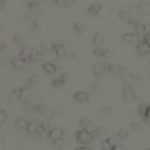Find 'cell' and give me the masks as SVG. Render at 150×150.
Listing matches in <instances>:
<instances>
[{
  "instance_id": "6da1fadb",
  "label": "cell",
  "mask_w": 150,
  "mask_h": 150,
  "mask_svg": "<svg viewBox=\"0 0 150 150\" xmlns=\"http://www.w3.org/2000/svg\"><path fill=\"white\" fill-rule=\"evenodd\" d=\"M31 60L25 57V56H21V55H17L12 57L9 60V66L13 69L14 70H17V71H22V70H25L30 67L31 64Z\"/></svg>"
},
{
  "instance_id": "7a4b0ae2",
  "label": "cell",
  "mask_w": 150,
  "mask_h": 150,
  "mask_svg": "<svg viewBox=\"0 0 150 150\" xmlns=\"http://www.w3.org/2000/svg\"><path fill=\"white\" fill-rule=\"evenodd\" d=\"M117 15H118V18L125 23L126 25L131 26L132 28L140 22L136 18H134L133 14H132V12H131L130 9L126 8H120L118 11V12H117Z\"/></svg>"
},
{
  "instance_id": "3957f363",
  "label": "cell",
  "mask_w": 150,
  "mask_h": 150,
  "mask_svg": "<svg viewBox=\"0 0 150 150\" xmlns=\"http://www.w3.org/2000/svg\"><path fill=\"white\" fill-rule=\"evenodd\" d=\"M75 139L80 144L88 145L91 144L94 139H95V135H94L92 130L86 129H80L75 133Z\"/></svg>"
},
{
  "instance_id": "277c9868",
  "label": "cell",
  "mask_w": 150,
  "mask_h": 150,
  "mask_svg": "<svg viewBox=\"0 0 150 150\" xmlns=\"http://www.w3.org/2000/svg\"><path fill=\"white\" fill-rule=\"evenodd\" d=\"M11 96L14 100L23 102H28L31 98V89L30 86H20L14 88L11 92Z\"/></svg>"
},
{
  "instance_id": "5b68a950",
  "label": "cell",
  "mask_w": 150,
  "mask_h": 150,
  "mask_svg": "<svg viewBox=\"0 0 150 150\" xmlns=\"http://www.w3.org/2000/svg\"><path fill=\"white\" fill-rule=\"evenodd\" d=\"M50 49L53 52V54L59 59L66 58L68 56V51L66 49V46L59 42H52L50 44Z\"/></svg>"
},
{
  "instance_id": "8992f818",
  "label": "cell",
  "mask_w": 150,
  "mask_h": 150,
  "mask_svg": "<svg viewBox=\"0 0 150 150\" xmlns=\"http://www.w3.org/2000/svg\"><path fill=\"white\" fill-rule=\"evenodd\" d=\"M92 54L93 56H95L97 58H102V59H106V58H111L114 53L112 51H111L109 48L104 46H98V47H93L92 49Z\"/></svg>"
},
{
  "instance_id": "52a82bcc",
  "label": "cell",
  "mask_w": 150,
  "mask_h": 150,
  "mask_svg": "<svg viewBox=\"0 0 150 150\" xmlns=\"http://www.w3.org/2000/svg\"><path fill=\"white\" fill-rule=\"evenodd\" d=\"M45 57V51L41 47H32L30 48L28 58L31 62H41Z\"/></svg>"
},
{
  "instance_id": "ba28073f",
  "label": "cell",
  "mask_w": 150,
  "mask_h": 150,
  "mask_svg": "<svg viewBox=\"0 0 150 150\" xmlns=\"http://www.w3.org/2000/svg\"><path fill=\"white\" fill-rule=\"evenodd\" d=\"M122 95L126 101H134L137 100V94H136L134 88H133V84H129V83H125L123 88H122Z\"/></svg>"
},
{
  "instance_id": "9c48e42d",
  "label": "cell",
  "mask_w": 150,
  "mask_h": 150,
  "mask_svg": "<svg viewBox=\"0 0 150 150\" xmlns=\"http://www.w3.org/2000/svg\"><path fill=\"white\" fill-rule=\"evenodd\" d=\"M131 8L134 9L141 15H149L150 14V2L147 1H139L131 6Z\"/></svg>"
},
{
  "instance_id": "30bf717a",
  "label": "cell",
  "mask_w": 150,
  "mask_h": 150,
  "mask_svg": "<svg viewBox=\"0 0 150 150\" xmlns=\"http://www.w3.org/2000/svg\"><path fill=\"white\" fill-rule=\"evenodd\" d=\"M47 138L50 140V142H53L57 139H61L65 137V131L64 129L58 126H54L50 129L49 132L47 133Z\"/></svg>"
},
{
  "instance_id": "8fae6325",
  "label": "cell",
  "mask_w": 150,
  "mask_h": 150,
  "mask_svg": "<svg viewBox=\"0 0 150 150\" xmlns=\"http://www.w3.org/2000/svg\"><path fill=\"white\" fill-rule=\"evenodd\" d=\"M92 72L96 77H101L102 75L109 74V64L95 63L92 66Z\"/></svg>"
},
{
  "instance_id": "7c38bea8",
  "label": "cell",
  "mask_w": 150,
  "mask_h": 150,
  "mask_svg": "<svg viewBox=\"0 0 150 150\" xmlns=\"http://www.w3.org/2000/svg\"><path fill=\"white\" fill-rule=\"evenodd\" d=\"M103 8V5L100 1H94L91 4H89L86 8V12L88 15L91 17H97L100 14Z\"/></svg>"
},
{
  "instance_id": "4fadbf2b",
  "label": "cell",
  "mask_w": 150,
  "mask_h": 150,
  "mask_svg": "<svg viewBox=\"0 0 150 150\" xmlns=\"http://www.w3.org/2000/svg\"><path fill=\"white\" fill-rule=\"evenodd\" d=\"M90 98V92L86 90H78L72 94V100L79 103V104H84Z\"/></svg>"
},
{
  "instance_id": "5bb4252c",
  "label": "cell",
  "mask_w": 150,
  "mask_h": 150,
  "mask_svg": "<svg viewBox=\"0 0 150 150\" xmlns=\"http://www.w3.org/2000/svg\"><path fill=\"white\" fill-rule=\"evenodd\" d=\"M140 38L139 36L136 34L134 31H131V32H126L124 33L123 35L121 36V40L124 42L126 44H134L136 43L137 44L138 42L140 41Z\"/></svg>"
},
{
  "instance_id": "9a60e30c",
  "label": "cell",
  "mask_w": 150,
  "mask_h": 150,
  "mask_svg": "<svg viewBox=\"0 0 150 150\" xmlns=\"http://www.w3.org/2000/svg\"><path fill=\"white\" fill-rule=\"evenodd\" d=\"M136 54L140 56H146L150 54V45L141 40L135 47Z\"/></svg>"
},
{
  "instance_id": "2e32d148",
  "label": "cell",
  "mask_w": 150,
  "mask_h": 150,
  "mask_svg": "<svg viewBox=\"0 0 150 150\" xmlns=\"http://www.w3.org/2000/svg\"><path fill=\"white\" fill-rule=\"evenodd\" d=\"M40 68L47 75H54L58 70L57 65L54 62H51V61L42 62V64L40 65Z\"/></svg>"
},
{
  "instance_id": "e0dca14e",
  "label": "cell",
  "mask_w": 150,
  "mask_h": 150,
  "mask_svg": "<svg viewBox=\"0 0 150 150\" xmlns=\"http://www.w3.org/2000/svg\"><path fill=\"white\" fill-rule=\"evenodd\" d=\"M69 79V74L66 72H62L61 74H59L58 76H56L55 78H54L51 81V84L52 86H54L55 88H59L61 86H63L64 84L67 83Z\"/></svg>"
},
{
  "instance_id": "ac0fdd59",
  "label": "cell",
  "mask_w": 150,
  "mask_h": 150,
  "mask_svg": "<svg viewBox=\"0 0 150 150\" xmlns=\"http://www.w3.org/2000/svg\"><path fill=\"white\" fill-rule=\"evenodd\" d=\"M104 40L105 37L104 34L101 31H96L92 35L91 38V43L93 47H98V46H104Z\"/></svg>"
},
{
  "instance_id": "d6986e66",
  "label": "cell",
  "mask_w": 150,
  "mask_h": 150,
  "mask_svg": "<svg viewBox=\"0 0 150 150\" xmlns=\"http://www.w3.org/2000/svg\"><path fill=\"white\" fill-rule=\"evenodd\" d=\"M30 121H28L25 117H18L14 122V127L19 130H25L26 131L29 128Z\"/></svg>"
},
{
  "instance_id": "ffe728a7",
  "label": "cell",
  "mask_w": 150,
  "mask_h": 150,
  "mask_svg": "<svg viewBox=\"0 0 150 150\" xmlns=\"http://www.w3.org/2000/svg\"><path fill=\"white\" fill-rule=\"evenodd\" d=\"M52 128L51 126H49V124L45 121H41L39 123V127H38L37 131H36V135L37 136H43V135H47V133L49 132L50 129Z\"/></svg>"
},
{
  "instance_id": "44dd1931",
  "label": "cell",
  "mask_w": 150,
  "mask_h": 150,
  "mask_svg": "<svg viewBox=\"0 0 150 150\" xmlns=\"http://www.w3.org/2000/svg\"><path fill=\"white\" fill-rule=\"evenodd\" d=\"M71 28H72L73 32L78 36L83 35L84 31H86V26H84L83 23L80 21H74L71 25Z\"/></svg>"
},
{
  "instance_id": "7402d4cb",
  "label": "cell",
  "mask_w": 150,
  "mask_h": 150,
  "mask_svg": "<svg viewBox=\"0 0 150 150\" xmlns=\"http://www.w3.org/2000/svg\"><path fill=\"white\" fill-rule=\"evenodd\" d=\"M75 0H59V1L54 3L56 8H62V9H68L73 7L75 5Z\"/></svg>"
},
{
  "instance_id": "603a6c76",
  "label": "cell",
  "mask_w": 150,
  "mask_h": 150,
  "mask_svg": "<svg viewBox=\"0 0 150 150\" xmlns=\"http://www.w3.org/2000/svg\"><path fill=\"white\" fill-rule=\"evenodd\" d=\"M115 144L116 143L115 142L114 138H112V137H107L101 142L100 149L101 150H112Z\"/></svg>"
},
{
  "instance_id": "cb8c5ba5",
  "label": "cell",
  "mask_w": 150,
  "mask_h": 150,
  "mask_svg": "<svg viewBox=\"0 0 150 150\" xmlns=\"http://www.w3.org/2000/svg\"><path fill=\"white\" fill-rule=\"evenodd\" d=\"M79 125L81 127V129H86L91 130L92 128H94V123L91 119H89L88 117H82L79 120Z\"/></svg>"
},
{
  "instance_id": "d4e9b609",
  "label": "cell",
  "mask_w": 150,
  "mask_h": 150,
  "mask_svg": "<svg viewBox=\"0 0 150 150\" xmlns=\"http://www.w3.org/2000/svg\"><path fill=\"white\" fill-rule=\"evenodd\" d=\"M26 7L30 11H37L41 8V1L40 0H29L26 2Z\"/></svg>"
},
{
  "instance_id": "484cf974",
  "label": "cell",
  "mask_w": 150,
  "mask_h": 150,
  "mask_svg": "<svg viewBox=\"0 0 150 150\" xmlns=\"http://www.w3.org/2000/svg\"><path fill=\"white\" fill-rule=\"evenodd\" d=\"M12 40H13V42L17 46L21 47V48H22V47H25V38H23L21 34H18V33L14 34L12 36Z\"/></svg>"
},
{
  "instance_id": "4316f807",
  "label": "cell",
  "mask_w": 150,
  "mask_h": 150,
  "mask_svg": "<svg viewBox=\"0 0 150 150\" xmlns=\"http://www.w3.org/2000/svg\"><path fill=\"white\" fill-rule=\"evenodd\" d=\"M27 86H36L40 83V76L37 74L30 75L27 79Z\"/></svg>"
},
{
  "instance_id": "83f0119b",
  "label": "cell",
  "mask_w": 150,
  "mask_h": 150,
  "mask_svg": "<svg viewBox=\"0 0 150 150\" xmlns=\"http://www.w3.org/2000/svg\"><path fill=\"white\" fill-rule=\"evenodd\" d=\"M49 111L48 106L43 104V103H37L35 104V112L40 115H45Z\"/></svg>"
},
{
  "instance_id": "f1b7e54d",
  "label": "cell",
  "mask_w": 150,
  "mask_h": 150,
  "mask_svg": "<svg viewBox=\"0 0 150 150\" xmlns=\"http://www.w3.org/2000/svg\"><path fill=\"white\" fill-rule=\"evenodd\" d=\"M148 107H149V104H147V103H141V104L138 106V109H137L138 114L142 118H144L145 114H146Z\"/></svg>"
},
{
  "instance_id": "f546056e",
  "label": "cell",
  "mask_w": 150,
  "mask_h": 150,
  "mask_svg": "<svg viewBox=\"0 0 150 150\" xmlns=\"http://www.w3.org/2000/svg\"><path fill=\"white\" fill-rule=\"evenodd\" d=\"M105 129L102 126H98V128H95L93 130V133L95 135V138H100L105 134Z\"/></svg>"
},
{
  "instance_id": "4dcf8cb0",
  "label": "cell",
  "mask_w": 150,
  "mask_h": 150,
  "mask_svg": "<svg viewBox=\"0 0 150 150\" xmlns=\"http://www.w3.org/2000/svg\"><path fill=\"white\" fill-rule=\"evenodd\" d=\"M129 131L126 129H120L117 132V139L119 141H125L129 138Z\"/></svg>"
},
{
  "instance_id": "1f68e13d",
  "label": "cell",
  "mask_w": 150,
  "mask_h": 150,
  "mask_svg": "<svg viewBox=\"0 0 150 150\" xmlns=\"http://www.w3.org/2000/svg\"><path fill=\"white\" fill-rule=\"evenodd\" d=\"M52 144V146L54 148H56V149H59L61 147H63V145L65 144V141H64V138H61V139H57L55 141H53V142H51Z\"/></svg>"
},
{
  "instance_id": "d6a6232c",
  "label": "cell",
  "mask_w": 150,
  "mask_h": 150,
  "mask_svg": "<svg viewBox=\"0 0 150 150\" xmlns=\"http://www.w3.org/2000/svg\"><path fill=\"white\" fill-rule=\"evenodd\" d=\"M8 112L5 109H2L1 112H0V124L4 125L8 121Z\"/></svg>"
},
{
  "instance_id": "836d02e7",
  "label": "cell",
  "mask_w": 150,
  "mask_h": 150,
  "mask_svg": "<svg viewBox=\"0 0 150 150\" xmlns=\"http://www.w3.org/2000/svg\"><path fill=\"white\" fill-rule=\"evenodd\" d=\"M40 123V122H39ZM39 123L37 121H30V125H29V128L26 130L28 133H36L38 127H39Z\"/></svg>"
},
{
  "instance_id": "e575fe53",
  "label": "cell",
  "mask_w": 150,
  "mask_h": 150,
  "mask_svg": "<svg viewBox=\"0 0 150 150\" xmlns=\"http://www.w3.org/2000/svg\"><path fill=\"white\" fill-rule=\"evenodd\" d=\"M23 109L26 112H35V104H31L30 102H25Z\"/></svg>"
},
{
  "instance_id": "d590c367",
  "label": "cell",
  "mask_w": 150,
  "mask_h": 150,
  "mask_svg": "<svg viewBox=\"0 0 150 150\" xmlns=\"http://www.w3.org/2000/svg\"><path fill=\"white\" fill-rule=\"evenodd\" d=\"M100 112L103 115H109L112 112V108L110 106H102L100 107Z\"/></svg>"
},
{
  "instance_id": "8d00e7d4",
  "label": "cell",
  "mask_w": 150,
  "mask_h": 150,
  "mask_svg": "<svg viewBox=\"0 0 150 150\" xmlns=\"http://www.w3.org/2000/svg\"><path fill=\"white\" fill-rule=\"evenodd\" d=\"M143 120L145 122V123H147L150 125V104H149V107H148V109H147V112H146V114H145L144 117L143 118Z\"/></svg>"
},
{
  "instance_id": "74e56055",
  "label": "cell",
  "mask_w": 150,
  "mask_h": 150,
  "mask_svg": "<svg viewBox=\"0 0 150 150\" xmlns=\"http://www.w3.org/2000/svg\"><path fill=\"white\" fill-rule=\"evenodd\" d=\"M129 127L131 129H132L133 130H138L141 129V126L139 123H137V122H130L129 123Z\"/></svg>"
},
{
  "instance_id": "f35d334b",
  "label": "cell",
  "mask_w": 150,
  "mask_h": 150,
  "mask_svg": "<svg viewBox=\"0 0 150 150\" xmlns=\"http://www.w3.org/2000/svg\"><path fill=\"white\" fill-rule=\"evenodd\" d=\"M73 150H93L89 145H83V144H81L79 145V146L75 147Z\"/></svg>"
},
{
  "instance_id": "ab89813d",
  "label": "cell",
  "mask_w": 150,
  "mask_h": 150,
  "mask_svg": "<svg viewBox=\"0 0 150 150\" xmlns=\"http://www.w3.org/2000/svg\"><path fill=\"white\" fill-rule=\"evenodd\" d=\"M112 150H126L125 146L122 144H118V143H116L115 145H114V147H112Z\"/></svg>"
},
{
  "instance_id": "60d3db41",
  "label": "cell",
  "mask_w": 150,
  "mask_h": 150,
  "mask_svg": "<svg viewBox=\"0 0 150 150\" xmlns=\"http://www.w3.org/2000/svg\"><path fill=\"white\" fill-rule=\"evenodd\" d=\"M142 40L145 41L147 44L150 45V34H146V35H145V36L143 38V39H142Z\"/></svg>"
},
{
  "instance_id": "b9f144b4",
  "label": "cell",
  "mask_w": 150,
  "mask_h": 150,
  "mask_svg": "<svg viewBox=\"0 0 150 150\" xmlns=\"http://www.w3.org/2000/svg\"><path fill=\"white\" fill-rule=\"evenodd\" d=\"M1 4H2L1 8H4V7H5V0H1Z\"/></svg>"
},
{
  "instance_id": "7bdbcfd3",
  "label": "cell",
  "mask_w": 150,
  "mask_h": 150,
  "mask_svg": "<svg viewBox=\"0 0 150 150\" xmlns=\"http://www.w3.org/2000/svg\"><path fill=\"white\" fill-rule=\"evenodd\" d=\"M146 150H150V148H147V149H146Z\"/></svg>"
}]
</instances>
